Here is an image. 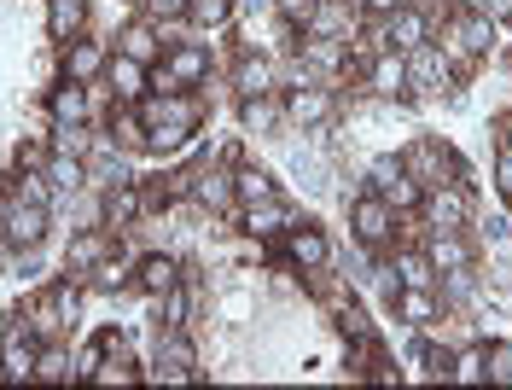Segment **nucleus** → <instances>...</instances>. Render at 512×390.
I'll return each instance as SVG.
<instances>
[{
	"label": "nucleus",
	"instance_id": "obj_1",
	"mask_svg": "<svg viewBox=\"0 0 512 390\" xmlns=\"http://www.w3.org/2000/svg\"><path fill=\"white\" fill-rule=\"evenodd\" d=\"M443 47L448 53H489L495 47V18H483V12H448Z\"/></svg>",
	"mask_w": 512,
	"mask_h": 390
},
{
	"label": "nucleus",
	"instance_id": "obj_2",
	"mask_svg": "<svg viewBox=\"0 0 512 390\" xmlns=\"http://www.w3.org/2000/svg\"><path fill=\"white\" fill-rule=\"evenodd\" d=\"M350 222H355V239H361V245H384V239H390V228H396V216H390L384 193L355 198V204H350Z\"/></svg>",
	"mask_w": 512,
	"mask_h": 390
},
{
	"label": "nucleus",
	"instance_id": "obj_3",
	"mask_svg": "<svg viewBox=\"0 0 512 390\" xmlns=\"http://www.w3.org/2000/svg\"><path fill=\"white\" fill-rule=\"evenodd\" d=\"M425 210H431V228H466V216H472V193L454 187V181H443V187L425 193Z\"/></svg>",
	"mask_w": 512,
	"mask_h": 390
},
{
	"label": "nucleus",
	"instance_id": "obj_4",
	"mask_svg": "<svg viewBox=\"0 0 512 390\" xmlns=\"http://www.w3.org/2000/svg\"><path fill=\"white\" fill-rule=\"evenodd\" d=\"M402 169L414 175L419 187H443V175L454 169V158H448V146H437V140H419L414 152L402 158Z\"/></svg>",
	"mask_w": 512,
	"mask_h": 390
},
{
	"label": "nucleus",
	"instance_id": "obj_5",
	"mask_svg": "<svg viewBox=\"0 0 512 390\" xmlns=\"http://www.w3.org/2000/svg\"><path fill=\"white\" fill-rule=\"evenodd\" d=\"M425 257H431L437 274H460V268H472V245L460 239V228H437L431 245H425Z\"/></svg>",
	"mask_w": 512,
	"mask_h": 390
},
{
	"label": "nucleus",
	"instance_id": "obj_6",
	"mask_svg": "<svg viewBox=\"0 0 512 390\" xmlns=\"http://www.w3.org/2000/svg\"><path fill=\"white\" fill-rule=\"evenodd\" d=\"M425 35H431V24L419 18L414 6H402V12L384 18V47L390 53H414V47H425Z\"/></svg>",
	"mask_w": 512,
	"mask_h": 390
},
{
	"label": "nucleus",
	"instance_id": "obj_7",
	"mask_svg": "<svg viewBox=\"0 0 512 390\" xmlns=\"http://www.w3.org/2000/svg\"><path fill=\"white\" fill-rule=\"evenodd\" d=\"M6 233H12L18 245H41V239H47V204L18 198V204L6 210Z\"/></svg>",
	"mask_w": 512,
	"mask_h": 390
},
{
	"label": "nucleus",
	"instance_id": "obj_8",
	"mask_svg": "<svg viewBox=\"0 0 512 390\" xmlns=\"http://www.w3.org/2000/svg\"><path fill=\"white\" fill-rule=\"evenodd\" d=\"M192 198L204 204V210H233V175H222V169H198L192 175Z\"/></svg>",
	"mask_w": 512,
	"mask_h": 390
},
{
	"label": "nucleus",
	"instance_id": "obj_9",
	"mask_svg": "<svg viewBox=\"0 0 512 390\" xmlns=\"http://www.w3.org/2000/svg\"><path fill=\"white\" fill-rule=\"evenodd\" d=\"M286 117L291 123H326V117H332V94L315 88V82H303V88L286 99Z\"/></svg>",
	"mask_w": 512,
	"mask_h": 390
},
{
	"label": "nucleus",
	"instance_id": "obj_10",
	"mask_svg": "<svg viewBox=\"0 0 512 390\" xmlns=\"http://www.w3.org/2000/svg\"><path fill=\"white\" fill-rule=\"evenodd\" d=\"M105 65H111V59H105L99 41H70V47H64V70H70V82H94Z\"/></svg>",
	"mask_w": 512,
	"mask_h": 390
},
{
	"label": "nucleus",
	"instance_id": "obj_11",
	"mask_svg": "<svg viewBox=\"0 0 512 390\" xmlns=\"http://www.w3.org/2000/svg\"><path fill=\"white\" fill-rule=\"evenodd\" d=\"M367 82H373V94H402L408 88V59L384 47L379 59H373V70H367Z\"/></svg>",
	"mask_w": 512,
	"mask_h": 390
},
{
	"label": "nucleus",
	"instance_id": "obj_12",
	"mask_svg": "<svg viewBox=\"0 0 512 390\" xmlns=\"http://www.w3.org/2000/svg\"><path fill=\"white\" fill-rule=\"evenodd\" d=\"M35 361H41V350H35V344H24V338H6V350H0V379H6V385L35 379Z\"/></svg>",
	"mask_w": 512,
	"mask_h": 390
},
{
	"label": "nucleus",
	"instance_id": "obj_13",
	"mask_svg": "<svg viewBox=\"0 0 512 390\" xmlns=\"http://www.w3.org/2000/svg\"><path fill=\"white\" fill-rule=\"evenodd\" d=\"M175 280H181V268H175L169 257H146L140 268H134V286H140V292H152V297H163Z\"/></svg>",
	"mask_w": 512,
	"mask_h": 390
},
{
	"label": "nucleus",
	"instance_id": "obj_14",
	"mask_svg": "<svg viewBox=\"0 0 512 390\" xmlns=\"http://www.w3.org/2000/svg\"><path fill=\"white\" fill-rule=\"evenodd\" d=\"M286 251H291V262H303V268H326V233L320 228H291Z\"/></svg>",
	"mask_w": 512,
	"mask_h": 390
},
{
	"label": "nucleus",
	"instance_id": "obj_15",
	"mask_svg": "<svg viewBox=\"0 0 512 390\" xmlns=\"http://www.w3.org/2000/svg\"><path fill=\"white\" fill-rule=\"evenodd\" d=\"M245 228H251L256 239H268V233H286V228H291V210H286V204H274V198H262V204H251Z\"/></svg>",
	"mask_w": 512,
	"mask_h": 390
},
{
	"label": "nucleus",
	"instance_id": "obj_16",
	"mask_svg": "<svg viewBox=\"0 0 512 390\" xmlns=\"http://www.w3.org/2000/svg\"><path fill=\"white\" fill-rule=\"evenodd\" d=\"M169 76H175L181 88H192V82H204V76H210V59H204L198 47H175V53H169Z\"/></svg>",
	"mask_w": 512,
	"mask_h": 390
},
{
	"label": "nucleus",
	"instance_id": "obj_17",
	"mask_svg": "<svg viewBox=\"0 0 512 390\" xmlns=\"http://www.w3.org/2000/svg\"><path fill=\"white\" fill-rule=\"evenodd\" d=\"M105 245H111V239H105V233L94 228V233H82V239H70V257H64V262H70L76 274H82V268L94 274L99 262H105Z\"/></svg>",
	"mask_w": 512,
	"mask_h": 390
},
{
	"label": "nucleus",
	"instance_id": "obj_18",
	"mask_svg": "<svg viewBox=\"0 0 512 390\" xmlns=\"http://www.w3.org/2000/svg\"><path fill=\"white\" fill-rule=\"evenodd\" d=\"M53 117H59V123H82V117H88V94H82V82L53 88Z\"/></svg>",
	"mask_w": 512,
	"mask_h": 390
},
{
	"label": "nucleus",
	"instance_id": "obj_19",
	"mask_svg": "<svg viewBox=\"0 0 512 390\" xmlns=\"http://www.w3.org/2000/svg\"><path fill=\"white\" fill-rule=\"evenodd\" d=\"M111 82H117V94H140V88H146V65H140V59H128V53H117V59H111Z\"/></svg>",
	"mask_w": 512,
	"mask_h": 390
},
{
	"label": "nucleus",
	"instance_id": "obj_20",
	"mask_svg": "<svg viewBox=\"0 0 512 390\" xmlns=\"http://www.w3.org/2000/svg\"><path fill=\"white\" fill-rule=\"evenodd\" d=\"M280 117H286V105H280V99H268V94H251L245 99V129H274V123H280Z\"/></svg>",
	"mask_w": 512,
	"mask_h": 390
},
{
	"label": "nucleus",
	"instance_id": "obj_21",
	"mask_svg": "<svg viewBox=\"0 0 512 390\" xmlns=\"http://www.w3.org/2000/svg\"><path fill=\"white\" fill-rule=\"evenodd\" d=\"M303 59L320 65V70H338V65H344V47H338L332 35H303Z\"/></svg>",
	"mask_w": 512,
	"mask_h": 390
},
{
	"label": "nucleus",
	"instance_id": "obj_22",
	"mask_svg": "<svg viewBox=\"0 0 512 390\" xmlns=\"http://www.w3.org/2000/svg\"><path fill=\"white\" fill-rule=\"evenodd\" d=\"M268 88H274V65L268 59H245L239 65V94L251 99V94H268Z\"/></svg>",
	"mask_w": 512,
	"mask_h": 390
},
{
	"label": "nucleus",
	"instance_id": "obj_23",
	"mask_svg": "<svg viewBox=\"0 0 512 390\" xmlns=\"http://www.w3.org/2000/svg\"><path fill=\"white\" fill-rule=\"evenodd\" d=\"M123 53L128 59H140V65H152V59H158V35L146 30V24H128L123 30Z\"/></svg>",
	"mask_w": 512,
	"mask_h": 390
},
{
	"label": "nucleus",
	"instance_id": "obj_24",
	"mask_svg": "<svg viewBox=\"0 0 512 390\" xmlns=\"http://www.w3.org/2000/svg\"><path fill=\"white\" fill-rule=\"evenodd\" d=\"M82 18H88L82 0H53V35H59V41H70V35L82 30Z\"/></svg>",
	"mask_w": 512,
	"mask_h": 390
},
{
	"label": "nucleus",
	"instance_id": "obj_25",
	"mask_svg": "<svg viewBox=\"0 0 512 390\" xmlns=\"http://www.w3.org/2000/svg\"><path fill=\"white\" fill-rule=\"evenodd\" d=\"M233 193L245 198V204H262V198H274V181H268L262 169H239V175H233Z\"/></svg>",
	"mask_w": 512,
	"mask_h": 390
},
{
	"label": "nucleus",
	"instance_id": "obj_26",
	"mask_svg": "<svg viewBox=\"0 0 512 390\" xmlns=\"http://www.w3.org/2000/svg\"><path fill=\"white\" fill-rule=\"evenodd\" d=\"M134 210H140V193H134V187H117V193L105 198V222H111V228H123V222H134Z\"/></svg>",
	"mask_w": 512,
	"mask_h": 390
},
{
	"label": "nucleus",
	"instance_id": "obj_27",
	"mask_svg": "<svg viewBox=\"0 0 512 390\" xmlns=\"http://www.w3.org/2000/svg\"><path fill=\"white\" fill-rule=\"evenodd\" d=\"M431 315H437V303H431V292H425V286H408V292H402V321L425 326Z\"/></svg>",
	"mask_w": 512,
	"mask_h": 390
},
{
	"label": "nucleus",
	"instance_id": "obj_28",
	"mask_svg": "<svg viewBox=\"0 0 512 390\" xmlns=\"http://www.w3.org/2000/svg\"><path fill=\"white\" fill-rule=\"evenodd\" d=\"M448 379H460V385H478V379H489V356H483V350L454 356V373H448Z\"/></svg>",
	"mask_w": 512,
	"mask_h": 390
},
{
	"label": "nucleus",
	"instance_id": "obj_29",
	"mask_svg": "<svg viewBox=\"0 0 512 390\" xmlns=\"http://www.w3.org/2000/svg\"><path fill=\"white\" fill-rule=\"evenodd\" d=\"M448 65L437 59V53H425V47H414V65H408V82H443Z\"/></svg>",
	"mask_w": 512,
	"mask_h": 390
},
{
	"label": "nucleus",
	"instance_id": "obj_30",
	"mask_svg": "<svg viewBox=\"0 0 512 390\" xmlns=\"http://www.w3.org/2000/svg\"><path fill=\"white\" fill-rule=\"evenodd\" d=\"M47 181H53V187H82V158L59 152V158L47 163Z\"/></svg>",
	"mask_w": 512,
	"mask_h": 390
},
{
	"label": "nucleus",
	"instance_id": "obj_31",
	"mask_svg": "<svg viewBox=\"0 0 512 390\" xmlns=\"http://www.w3.org/2000/svg\"><path fill=\"white\" fill-rule=\"evenodd\" d=\"M396 274H402L408 286H431V280H437V268H431V257H419V251H408V257L396 262Z\"/></svg>",
	"mask_w": 512,
	"mask_h": 390
},
{
	"label": "nucleus",
	"instance_id": "obj_32",
	"mask_svg": "<svg viewBox=\"0 0 512 390\" xmlns=\"http://www.w3.org/2000/svg\"><path fill=\"white\" fill-rule=\"evenodd\" d=\"M35 379L64 385V379H70V356H64V350H41V361H35Z\"/></svg>",
	"mask_w": 512,
	"mask_h": 390
},
{
	"label": "nucleus",
	"instance_id": "obj_33",
	"mask_svg": "<svg viewBox=\"0 0 512 390\" xmlns=\"http://www.w3.org/2000/svg\"><path fill=\"white\" fill-rule=\"evenodd\" d=\"M233 0H187V18L192 24H227Z\"/></svg>",
	"mask_w": 512,
	"mask_h": 390
},
{
	"label": "nucleus",
	"instance_id": "obj_34",
	"mask_svg": "<svg viewBox=\"0 0 512 390\" xmlns=\"http://www.w3.org/2000/svg\"><path fill=\"white\" fill-rule=\"evenodd\" d=\"M384 204H390V210H414L419 204V181L414 175H402L396 187H384Z\"/></svg>",
	"mask_w": 512,
	"mask_h": 390
},
{
	"label": "nucleus",
	"instance_id": "obj_35",
	"mask_svg": "<svg viewBox=\"0 0 512 390\" xmlns=\"http://www.w3.org/2000/svg\"><path fill=\"white\" fill-rule=\"evenodd\" d=\"M489 356V379L495 385H512V344H495V350H483Z\"/></svg>",
	"mask_w": 512,
	"mask_h": 390
},
{
	"label": "nucleus",
	"instance_id": "obj_36",
	"mask_svg": "<svg viewBox=\"0 0 512 390\" xmlns=\"http://www.w3.org/2000/svg\"><path fill=\"white\" fill-rule=\"evenodd\" d=\"M402 175H408V169H402V158H373V187H396V181H402Z\"/></svg>",
	"mask_w": 512,
	"mask_h": 390
},
{
	"label": "nucleus",
	"instance_id": "obj_37",
	"mask_svg": "<svg viewBox=\"0 0 512 390\" xmlns=\"http://www.w3.org/2000/svg\"><path fill=\"white\" fill-rule=\"evenodd\" d=\"M123 280H128V268H123V262H99V268H94V286H99V292H117Z\"/></svg>",
	"mask_w": 512,
	"mask_h": 390
},
{
	"label": "nucleus",
	"instance_id": "obj_38",
	"mask_svg": "<svg viewBox=\"0 0 512 390\" xmlns=\"http://www.w3.org/2000/svg\"><path fill=\"white\" fill-rule=\"evenodd\" d=\"M18 198H30V204H47V175H24V181H18Z\"/></svg>",
	"mask_w": 512,
	"mask_h": 390
},
{
	"label": "nucleus",
	"instance_id": "obj_39",
	"mask_svg": "<svg viewBox=\"0 0 512 390\" xmlns=\"http://www.w3.org/2000/svg\"><path fill=\"white\" fill-rule=\"evenodd\" d=\"M152 18H187V0H146Z\"/></svg>",
	"mask_w": 512,
	"mask_h": 390
},
{
	"label": "nucleus",
	"instance_id": "obj_40",
	"mask_svg": "<svg viewBox=\"0 0 512 390\" xmlns=\"http://www.w3.org/2000/svg\"><path fill=\"white\" fill-rule=\"evenodd\" d=\"M280 12H286V18H303V24H309V18H315V0H280Z\"/></svg>",
	"mask_w": 512,
	"mask_h": 390
},
{
	"label": "nucleus",
	"instance_id": "obj_41",
	"mask_svg": "<svg viewBox=\"0 0 512 390\" xmlns=\"http://www.w3.org/2000/svg\"><path fill=\"white\" fill-rule=\"evenodd\" d=\"M41 163H47L41 146H18V169H41Z\"/></svg>",
	"mask_w": 512,
	"mask_h": 390
},
{
	"label": "nucleus",
	"instance_id": "obj_42",
	"mask_svg": "<svg viewBox=\"0 0 512 390\" xmlns=\"http://www.w3.org/2000/svg\"><path fill=\"white\" fill-rule=\"evenodd\" d=\"M478 12H483V18H495V24H501V18H512V0H483Z\"/></svg>",
	"mask_w": 512,
	"mask_h": 390
},
{
	"label": "nucleus",
	"instance_id": "obj_43",
	"mask_svg": "<svg viewBox=\"0 0 512 390\" xmlns=\"http://www.w3.org/2000/svg\"><path fill=\"white\" fill-rule=\"evenodd\" d=\"M361 6H367V12H379V18H390V12H402L408 0H361Z\"/></svg>",
	"mask_w": 512,
	"mask_h": 390
},
{
	"label": "nucleus",
	"instance_id": "obj_44",
	"mask_svg": "<svg viewBox=\"0 0 512 390\" xmlns=\"http://www.w3.org/2000/svg\"><path fill=\"white\" fill-rule=\"evenodd\" d=\"M501 193L512 198V158H501Z\"/></svg>",
	"mask_w": 512,
	"mask_h": 390
},
{
	"label": "nucleus",
	"instance_id": "obj_45",
	"mask_svg": "<svg viewBox=\"0 0 512 390\" xmlns=\"http://www.w3.org/2000/svg\"><path fill=\"white\" fill-rule=\"evenodd\" d=\"M501 152H507V158H512V117H507V123H501Z\"/></svg>",
	"mask_w": 512,
	"mask_h": 390
}]
</instances>
